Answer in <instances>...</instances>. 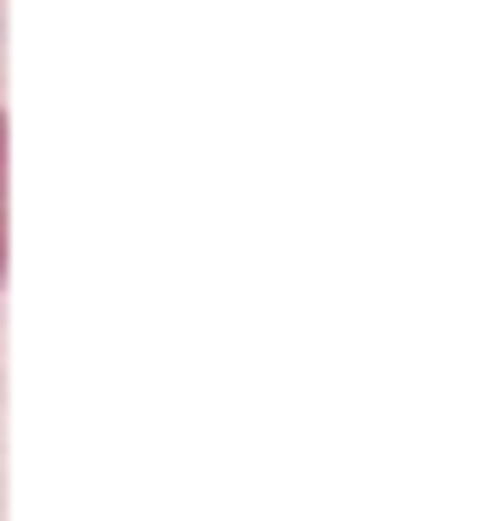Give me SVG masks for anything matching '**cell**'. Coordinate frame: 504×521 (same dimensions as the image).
<instances>
[{"label": "cell", "mask_w": 504, "mask_h": 521, "mask_svg": "<svg viewBox=\"0 0 504 521\" xmlns=\"http://www.w3.org/2000/svg\"><path fill=\"white\" fill-rule=\"evenodd\" d=\"M0 286H6V113H0Z\"/></svg>", "instance_id": "6da1fadb"}]
</instances>
